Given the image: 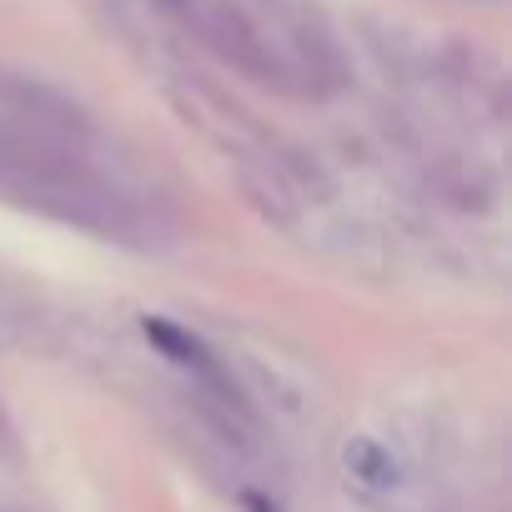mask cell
Masks as SVG:
<instances>
[{
    "label": "cell",
    "mask_w": 512,
    "mask_h": 512,
    "mask_svg": "<svg viewBox=\"0 0 512 512\" xmlns=\"http://www.w3.org/2000/svg\"><path fill=\"white\" fill-rule=\"evenodd\" d=\"M342 472H347V482H352L362 497H392V492L402 487V462H397L377 437H367V432L347 437V447H342Z\"/></svg>",
    "instance_id": "obj_2"
},
{
    "label": "cell",
    "mask_w": 512,
    "mask_h": 512,
    "mask_svg": "<svg viewBox=\"0 0 512 512\" xmlns=\"http://www.w3.org/2000/svg\"><path fill=\"white\" fill-rule=\"evenodd\" d=\"M141 332L176 362V367H186L216 402H226V407H241V397H236V387H231V377H226V367L211 357V347L201 342V337H191V332H181V327H171V322H156V317H146L141 322Z\"/></svg>",
    "instance_id": "obj_1"
},
{
    "label": "cell",
    "mask_w": 512,
    "mask_h": 512,
    "mask_svg": "<svg viewBox=\"0 0 512 512\" xmlns=\"http://www.w3.org/2000/svg\"><path fill=\"white\" fill-rule=\"evenodd\" d=\"M0 442H6V427H0Z\"/></svg>",
    "instance_id": "obj_3"
}]
</instances>
